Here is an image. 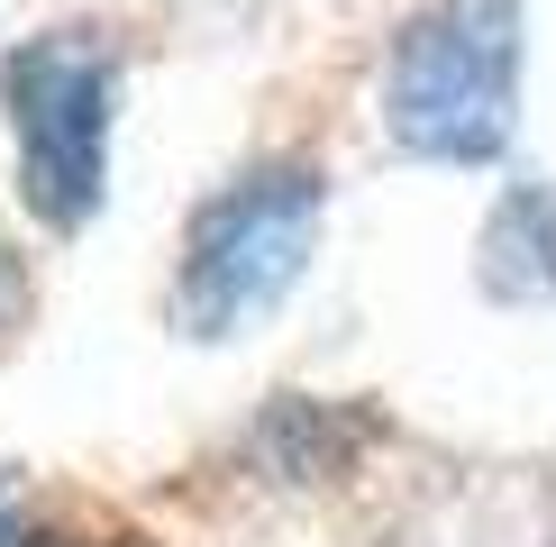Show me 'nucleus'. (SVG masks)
Masks as SVG:
<instances>
[{"label": "nucleus", "mask_w": 556, "mask_h": 547, "mask_svg": "<svg viewBox=\"0 0 556 547\" xmlns=\"http://www.w3.org/2000/svg\"><path fill=\"white\" fill-rule=\"evenodd\" d=\"M529 0H429L383 64V137L420 165H493L520 128Z\"/></svg>", "instance_id": "obj_1"}, {"label": "nucleus", "mask_w": 556, "mask_h": 547, "mask_svg": "<svg viewBox=\"0 0 556 547\" xmlns=\"http://www.w3.org/2000/svg\"><path fill=\"white\" fill-rule=\"evenodd\" d=\"M483 283L502 302H547L556 292V182H520L483 228Z\"/></svg>", "instance_id": "obj_4"}, {"label": "nucleus", "mask_w": 556, "mask_h": 547, "mask_svg": "<svg viewBox=\"0 0 556 547\" xmlns=\"http://www.w3.org/2000/svg\"><path fill=\"white\" fill-rule=\"evenodd\" d=\"M319 211H329V192H319L311 165H265V174L228 182L219 201H201L192 238H182V283H174L182 329L238 338L265 310H283L292 283L311 274Z\"/></svg>", "instance_id": "obj_3"}, {"label": "nucleus", "mask_w": 556, "mask_h": 547, "mask_svg": "<svg viewBox=\"0 0 556 547\" xmlns=\"http://www.w3.org/2000/svg\"><path fill=\"white\" fill-rule=\"evenodd\" d=\"M18 147V192L46 228H83L110 192V119H119V55L91 28H46L0 64Z\"/></svg>", "instance_id": "obj_2"}]
</instances>
